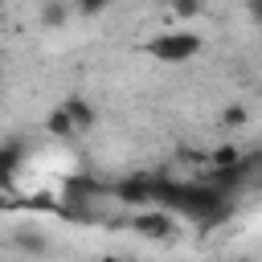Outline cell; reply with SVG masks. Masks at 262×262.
Returning a JSON list of instances; mask_svg holds the SVG:
<instances>
[{"label": "cell", "mask_w": 262, "mask_h": 262, "mask_svg": "<svg viewBox=\"0 0 262 262\" xmlns=\"http://www.w3.org/2000/svg\"><path fill=\"white\" fill-rule=\"evenodd\" d=\"M233 164H242V151L237 147H217L213 151V168H233Z\"/></svg>", "instance_id": "cell-9"}, {"label": "cell", "mask_w": 262, "mask_h": 262, "mask_svg": "<svg viewBox=\"0 0 262 262\" xmlns=\"http://www.w3.org/2000/svg\"><path fill=\"white\" fill-rule=\"evenodd\" d=\"M115 196L123 205H147V201H156V180L151 176H127L115 184Z\"/></svg>", "instance_id": "cell-2"}, {"label": "cell", "mask_w": 262, "mask_h": 262, "mask_svg": "<svg viewBox=\"0 0 262 262\" xmlns=\"http://www.w3.org/2000/svg\"><path fill=\"white\" fill-rule=\"evenodd\" d=\"M66 20H70L66 0H45V4H41V25H45V29H61Z\"/></svg>", "instance_id": "cell-8"}, {"label": "cell", "mask_w": 262, "mask_h": 262, "mask_svg": "<svg viewBox=\"0 0 262 262\" xmlns=\"http://www.w3.org/2000/svg\"><path fill=\"white\" fill-rule=\"evenodd\" d=\"M242 123H246V106H237V102L225 106V127H242Z\"/></svg>", "instance_id": "cell-12"}, {"label": "cell", "mask_w": 262, "mask_h": 262, "mask_svg": "<svg viewBox=\"0 0 262 262\" xmlns=\"http://www.w3.org/2000/svg\"><path fill=\"white\" fill-rule=\"evenodd\" d=\"M61 106L70 111V119L78 123V131H86V127H94V119H98V115H94V106H90V102H86L82 94H66V98H61Z\"/></svg>", "instance_id": "cell-6"}, {"label": "cell", "mask_w": 262, "mask_h": 262, "mask_svg": "<svg viewBox=\"0 0 262 262\" xmlns=\"http://www.w3.org/2000/svg\"><path fill=\"white\" fill-rule=\"evenodd\" d=\"M168 8H172L176 16H196V12L205 8V0H168Z\"/></svg>", "instance_id": "cell-10"}, {"label": "cell", "mask_w": 262, "mask_h": 262, "mask_svg": "<svg viewBox=\"0 0 262 262\" xmlns=\"http://www.w3.org/2000/svg\"><path fill=\"white\" fill-rule=\"evenodd\" d=\"M45 131H49V135H57V139H70V135L78 131V123L70 119V111H66V106H53V111L45 115Z\"/></svg>", "instance_id": "cell-7"}, {"label": "cell", "mask_w": 262, "mask_h": 262, "mask_svg": "<svg viewBox=\"0 0 262 262\" xmlns=\"http://www.w3.org/2000/svg\"><path fill=\"white\" fill-rule=\"evenodd\" d=\"M12 246H16L20 254H33V258L49 250L45 233H41V229H33V225H20V229H12Z\"/></svg>", "instance_id": "cell-4"}, {"label": "cell", "mask_w": 262, "mask_h": 262, "mask_svg": "<svg viewBox=\"0 0 262 262\" xmlns=\"http://www.w3.org/2000/svg\"><path fill=\"white\" fill-rule=\"evenodd\" d=\"M147 53L164 66H180V61L201 53V37L196 33H160V37L147 41Z\"/></svg>", "instance_id": "cell-1"}, {"label": "cell", "mask_w": 262, "mask_h": 262, "mask_svg": "<svg viewBox=\"0 0 262 262\" xmlns=\"http://www.w3.org/2000/svg\"><path fill=\"white\" fill-rule=\"evenodd\" d=\"M246 12L254 16V25H262V0H246Z\"/></svg>", "instance_id": "cell-13"}, {"label": "cell", "mask_w": 262, "mask_h": 262, "mask_svg": "<svg viewBox=\"0 0 262 262\" xmlns=\"http://www.w3.org/2000/svg\"><path fill=\"white\" fill-rule=\"evenodd\" d=\"M20 160H25V139L20 135H8L4 147H0V172H4V180H12V172L20 168Z\"/></svg>", "instance_id": "cell-5"}, {"label": "cell", "mask_w": 262, "mask_h": 262, "mask_svg": "<svg viewBox=\"0 0 262 262\" xmlns=\"http://www.w3.org/2000/svg\"><path fill=\"white\" fill-rule=\"evenodd\" d=\"M131 229L139 237H168L172 233V217L168 213H139V217H131Z\"/></svg>", "instance_id": "cell-3"}, {"label": "cell", "mask_w": 262, "mask_h": 262, "mask_svg": "<svg viewBox=\"0 0 262 262\" xmlns=\"http://www.w3.org/2000/svg\"><path fill=\"white\" fill-rule=\"evenodd\" d=\"M237 262H250V258H237Z\"/></svg>", "instance_id": "cell-15"}, {"label": "cell", "mask_w": 262, "mask_h": 262, "mask_svg": "<svg viewBox=\"0 0 262 262\" xmlns=\"http://www.w3.org/2000/svg\"><path fill=\"white\" fill-rule=\"evenodd\" d=\"M102 262H119V258H102Z\"/></svg>", "instance_id": "cell-14"}, {"label": "cell", "mask_w": 262, "mask_h": 262, "mask_svg": "<svg viewBox=\"0 0 262 262\" xmlns=\"http://www.w3.org/2000/svg\"><path fill=\"white\" fill-rule=\"evenodd\" d=\"M115 0H74V8L78 12H86V16H98V12H106Z\"/></svg>", "instance_id": "cell-11"}]
</instances>
